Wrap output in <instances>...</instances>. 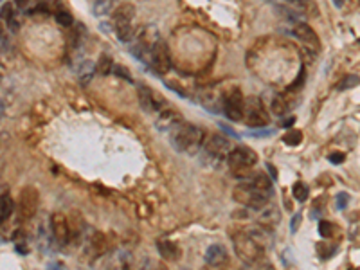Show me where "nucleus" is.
<instances>
[{
	"mask_svg": "<svg viewBox=\"0 0 360 270\" xmlns=\"http://www.w3.org/2000/svg\"><path fill=\"white\" fill-rule=\"evenodd\" d=\"M261 211V215H259V218H257V222H259V225H263V227H276V223L279 222V213H277V209L276 207H272V206H269V207H263V209H259Z\"/></svg>",
	"mask_w": 360,
	"mask_h": 270,
	"instance_id": "f3484780",
	"label": "nucleus"
},
{
	"mask_svg": "<svg viewBox=\"0 0 360 270\" xmlns=\"http://www.w3.org/2000/svg\"><path fill=\"white\" fill-rule=\"evenodd\" d=\"M114 74L119 76V78H124L126 81H132V74L128 72V69L121 67V65H115V67H114Z\"/></svg>",
	"mask_w": 360,
	"mask_h": 270,
	"instance_id": "2f4dec72",
	"label": "nucleus"
},
{
	"mask_svg": "<svg viewBox=\"0 0 360 270\" xmlns=\"http://www.w3.org/2000/svg\"><path fill=\"white\" fill-rule=\"evenodd\" d=\"M319 234L322 238H333L335 236V225L332 222H328V220H321L319 222Z\"/></svg>",
	"mask_w": 360,
	"mask_h": 270,
	"instance_id": "cd10ccee",
	"label": "nucleus"
},
{
	"mask_svg": "<svg viewBox=\"0 0 360 270\" xmlns=\"http://www.w3.org/2000/svg\"><path fill=\"white\" fill-rule=\"evenodd\" d=\"M233 245H234V252L243 263L247 265H254L265 254V247L261 243H257L252 236L247 232V230H242V232H236L233 236Z\"/></svg>",
	"mask_w": 360,
	"mask_h": 270,
	"instance_id": "f03ea898",
	"label": "nucleus"
},
{
	"mask_svg": "<svg viewBox=\"0 0 360 270\" xmlns=\"http://www.w3.org/2000/svg\"><path fill=\"white\" fill-rule=\"evenodd\" d=\"M292 191H293V198H296L297 202H305V200L308 198V187H306V184L296 182Z\"/></svg>",
	"mask_w": 360,
	"mask_h": 270,
	"instance_id": "a878e982",
	"label": "nucleus"
},
{
	"mask_svg": "<svg viewBox=\"0 0 360 270\" xmlns=\"http://www.w3.org/2000/svg\"><path fill=\"white\" fill-rule=\"evenodd\" d=\"M283 143L288 146H299L303 143V131L301 130H290L283 135Z\"/></svg>",
	"mask_w": 360,
	"mask_h": 270,
	"instance_id": "b1692460",
	"label": "nucleus"
},
{
	"mask_svg": "<svg viewBox=\"0 0 360 270\" xmlns=\"http://www.w3.org/2000/svg\"><path fill=\"white\" fill-rule=\"evenodd\" d=\"M333 2H335L337 8H341V6H342V0H333Z\"/></svg>",
	"mask_w": 360,
	"mask_h": 270,
	"instance_id": "37998d69",
	"label": "nucleus"
},
{
	"mask_svg": "<svg viewBox=\"0 0 360 270\" xmlns=\"http://www.w3.org/2000/svg\"><path fill=\"white\" fill-rule=\"evenodd\" d=\"M272 133V128H256V130H252V137H269Z\"/></svg>",
	"mask_w": 360,
	"mask_h": 270,
	"instance_id": "473e14b6",
	"label": "nucleus"
},
{
	"mask_svg": "<svg viewBox=\"0 0 360 270\" xmlns=\"http://www.w3.org/2000/svg\"><path fill=\"white\" fill-rule=\"evenodd\" d=\"M249 182L252 184V186H256L257 189L272 193V179H270V175H267V173H256L254 177H250Z\"/></svg>",
	"mask_w": 360,
	"mask_h": 270,
	"instance_id": "aec40b11",
	"label": "nucleus"
},
{
	"mask_svg": "<svg viewBox=\"0 0 360 270\" xmlns=\"http://www.w3.org/2000/svg\"><path fill=\"white\" fill-rule=\"evenodd\" d=\"M293 35H296V38H299L301 42H305L306 45H310V49H313L315 52L321 49L319 36H317L315 31H313L308 24H305V22H297V24H293Z\"/></svg>",
	"mask_w": 360,
	"mask_h": 270,
	"instance_id": "4468645a",
	"label": "nucleus"
},
{
	"mask_svg": "<svg viewBox=\"0 0 360 270\" xmlns=\"http://www.w3.org/2000/svg\"><path fill=\"white\" fill-rule=\"evenodd\" d=\"M13 16H15V11H13V6L8 2V4L2 6V20H4L6 24H8V22L11 20Z\"/></svg>",
	"mask_w": 360,
	"mask_h": 270,
	"instance_id": "7c9ffc66",
	"label": "nucleus"
},
{
	"mask_svg": "<svg viewBox=\"0 0 360 270\" xmlns=\"http://www.w3.org/2000/svg\"><path fill=\"white\" fill-rule=\"evenodd\" d=\"M54 18H56V22H58L59 25H63V27H71V25L74 24L72 15L69 11H63V9H59V11L54 15Z\"/></svg>",
	"mask_w": 360,
	"mask_h": 270,
	"instance_id": "c85d7f7f",
	"label": "nucleus"
},
{
	"mask_svg": "<svg viewBox=\"0 0 360 270\" xmlns=\"http://www.w3.org/2000/svg\"><path fill=\"white\" fill-rule=\"evenodd\" d=\"M13 209H15V204H13L11 195L8 191H4L0 196V218H2V222H8V218L13 215Z\"/></svg>",
	"mask_w": 360,
	"mask_h": 270,
	"instance_id": "6ab92c4d",
	"label": "nucleus"
},
{
	"mask_svg": "<svg viewBox=\"0 0 360 270\" xmlns=\"http://www.w3.org/2000/svg\"><path fill=\"white\" fill-rule=\"evenodd\" d=\"M160 270H168V268H160Z\"/></svg>",
	"mask_w": 360,
	"mask_h": 270,
	"instance_id": "c03bdc74",
	"label": "nucleus"
},
{
	"mask_svg": "<svg viewBox=\"0 0 360 270\" xmlns=\"http://www.w3.org/2000/svg\"><path fill=\"white\" fill-rule=\"evenodd\" d=\"M182 123V115L178 114L173 108H164L160 114H158L157 121H155V126H157L158 131H168L170 133L175 126Z\"/></svg>",
	"mask_w": 360,
	"mask_h": 270,
	"instance_id": "ddd939ff",
	"label": "nucleus"
},
{
	"mask_svg": "<svg viewBox=\"0 0 360 270\" xmlns=\"http://www.w3.org/2000/svg\"><path fill=\"white\" fill-rule=\"evenodd\" d=\"M134 18H135V9L132 4H123L119 6L112 15V22H114L115 35L117 40L128 44L135 38V27H134Z\"/></svg>",
	"mask_w": 360,
	"mask_h": 270,
	"instance_id": "39448f33",
	"label": "nucleus"
},
{
	"mask_svg": "<svg viewBox=\"0 0 360 270\" xmlns=\"http://www.w3.org/2000/svg\"><path fill=\"white\" fill-rule=\"evenodd\" d=\"M95 67H97V72L101 76H108L110 72H114V61H112V58L108 54H101L99 56L97 63H95Z\"/></svg>",
	"mask_w": 360,
	"mask_h": 270,
	"instance_id": "4be33fe9",
	"label": "nucleus"
},
{
	"mask_svg": "<svg viewBox=\"0 0 360 270\" xmlns=\"http://www.w3.org/2000/svg\"><path fill=\"white\" fill-rule=\"evenodd\" d=\"M270 195H272V193L263 191V189H257V187L252 186L249 180H245V182H242V184H238V186L234 187V191H233L234 202H238L240 206H243V207L257 209V211L263 209V207L267 206Z\"/></svg>",
	"mask_w": 360,
	"mask_h": 270,
	"instance_id": "7ed1b4c3",
	"label": "nucleus"
},
{
	"mask_svg": "<svg viewBox=\"0 0 360 270\" xmlns=\"http://www.w3.org/2000/svg\"><path fill=\"white\" fill-rule=\"evenodd\" d=\"M243 103H245V97L242 95L240 88H233V90L225 92L223 95V114L229 121H243Z\"/></svg>",
	"mask_w": 360,
	"mask_h": 270,
	"instance_id": "6e6552de",
	"label": "nucleus"
},
{
	"mask_svg": "<svg viewBox=\"0 0 360 270\" xmlns=\"http://www.w3.org/2000/svg\"><path fill=\"white\" fill-rule=\"evenodd\" d=\"M293 123H296V117H288V119H285V121H283V123H281V126H283V128H288V126H292Z\"/></svg>",
	"mask_w": 360,
	"mask_h": 270,
	"instance_id": "ea45409f",
	"label": "nucleus"
},
{
	"mask_svg": "<svg viewBox=\"0 0 360 270\" xmlns=\"http://www.w3.org/2000/svg\"><path fill=\"white\" fill-rule=\"evenodd\" d=\"M38 204H40V193L36 187H24L20 191L18 195V215L20 218L24 220H31L32 216L36 215L38 211Z\"/></svg>",
	"mask_w": 360,
	"mask_h": 270,
	"instance_id": "1a4fd4ad",
	"label": "nucleus"
},
{
	"mask_svg": "<svg viewBox=\"0 0 360 270\" xmlns=\"http://www.w3.org/2000/svg\"><path fill=\"white\" fill-rule=\"evenodd\" d=\"M299 223H301V213H297V215H293L292 223H290V230H292V232H296V230L299 229Z\"/></svg>",
	"mask_w": 360,
	"mask_h": 270,
	"instance_id": "e433bc0d",
	"label": "nucleus"
},
{
	"mask_svg": "<svg viewBox=\"0 0 360 270\" xmlns=\"http://www.w3.org/2000/svg\"><path fill=\"white\" fill-rule=\"evenodd\" d=\"M171 69V56L170 49H168L166 42L158 40L155 44L153 51H151V60H150V71H153V74L164 76L168 74Z\"/></svg>",
	"mask_w": 360,
	"mask_h": 270,
	"instance_id": "9d476101",
	"label": "nucleus"
},
{
	"mask_svg": "<svg viewBox=\"0 0 360 270\" xmlns=\"http://www.w3.org/2000/svg\"><path fill=\"white\" fill-rule=\"evenodd\" d=\"M360 83V78L356 74H349V76H344L339 83H337V90L339 92H344V90H349V88H355L356 85Z\"/></svg>",
	"mask_w": 360,
	"mask_h": 270,
	"instance_id": "5701e85b",
	"label": "nucleus"
},
{
	"mask_svg": "<svg viewBox=\"0 0 360 270\" xmlns=\"http://www.w3.org/2000/svg\"><path fill=\"white\" fill-rule=\"evenodd\" d=\"M112 4H114V0H94V15H107L112 9Z\"/></svg>",
	"mask_w": 360,
	"mask_h": 270,
	"instance_id": "bb28decb",
	"label": "nucleus"
},
{
	"mask_svg": "<svg viewBox=\"0 0 360 270\" xmlns=\"http://www.w3.org/2000/svg\"><path fill=\"white\" fill-rule=\"evenodd\" d=\"M49 270H67V268H65L61 263H52V265L49 266Z\"/></svg>",
	"mask_w": 360,
	"mask_h": 270,
	"instance_id": "a19ab883",
	"label": "nucleus"
},
{
	"mask_svg": "<svg viewBox=\"0 0 360 270\" xmlns=\"http://www.w3.org/2000/svg\"><path fill=\"white\" fill-rule=\"evenodd\" d=\"M206 261H207V265H211V266H222L223 263L227 261L225 247L218 245V243L211 245L209 249L206 250Z\"/></svg>",
	"mask_w": 360,
	"mask_h": 270,
	"instance_id": "dca6fc26",
	"label": "nucleus"
},
{
	"mask_svg": "<svg viewBox=\"0 0 360 270\" xmlns=\"http://www.w3.org/2000/svg\"><path fill=\"white\" fill-rule=\"evenodd\" d=\"M220 126H222V128H223V131H227V133H229V135H236V131H234L233 128H229V126H223V124H220Z\"/></svg>",
	"mask_w": 360,
	"mask_h": 270,
	"instance_id": "79ce46f5",
	"label": "nucleus"
},
{
	"mask_svg": "<svg viewBox=\"0 0 360 270\" xmlns=\"http://www.w3.org/2000/svg\"><path fill=\"white\" fill-rule=\"evenodd\" d=\"M139 103L144 112H157L166 108V101L153 88L144 87V85H139Z\"/></svg>",
	"mask_w": 360,
	"mask_h": 270,
	"instance_id": "f8f14e48",
	"label": "nucleus"
},
{
	"mask_svg": "<svg viewBox=\"0 0 360 270\" xmlns=\"http://www.w3.org/2000/svg\"><path fill=\"white\" fill-rule=\"evenodd\" d=\"M267 170H269V173H270V179L276 180V179H277V171H276V167H274L272 164H267Z\"/></svg>",
	"mask_w": 360,
	"mask_h": 270,
	"instance_id": "58836bf2",
	"label": "nucleus"
},
{
	"mask_svg": "<svg viewBox=\"0 0 360 270\" xmlns=\"http://www.w3.org/2000/svg\"><path fill=\"white\" fill-rule=\"evenodd\" d=\"M348 202H349L348 193H339V196H337V206H339V209H346Z\"/></svg>",
	"mask_w": 360,
	"mask_h": 270,
	"instance_id": "72a5a7b5",
	"label": "nucleus"
},
{
	"mask_svg": "<svg viewBox=\"0 0 360 270\" xmlns=\"http://www.w3.org/2000/svg\"><path fill=\"white\" fill-rule=\"evenodd\" d=\"M170 143L178 153L194 155L204 148L206 133L200 126H194L189 123H180L170 131Z\"/></svg>",
	"mask_w": 360,
	"mask_h": 270,
	"instance_id": "f257e3e1",
	"label": "nucleus"
},
{
	"mask_svg": "<svg viewBox=\"0 0 360 270\" xmlns=\"http://www.w3.org/2000/svg\"><path fill=\"white\" fill-rule=\"evenodd\" d=\"M286 2H290V4H293L296 8L303 9V11H306V13L312 9L313 15H317V8H315V2H313V0H286Z\"/></svg>",
	"mask_w": 360,
	"mask_h": 270,
	"instance_id": "c756f323",
	"label": "nucleus"
},
{
	"mask_svg": "<svg viewBox=\"0 0 360 270\" xmlns=\"http://www.w3.org/2000/svg\"><path fill=\"white\" fill-rule=\"evenodd\" d=\"M227 162H229L233 175H236L238 179H250V171L257 164V155L256 151L250 150V148L236 146L231 151Z\"/></svg>",
	"mask_w": 360,
	"mask_h": 270,
	"instance_id": "20e7f679",
	"label": "nucleus"
},
{
	"mask_svg": "<svg viewBox=\"0 0 360 270\" xmlns=\"http://www.w3.org/2000/svg\"><path fill=\"white\" fill-rule=\"evenodd\" d=\"M344 159H346V155L344 153H339V151H337V153H330L328 155V160L332 164H341V162H344Z\"/></svg>",
	"mask_w": 360,
	"mask_h": 270,
	"instance_id": "f704fd0d",
	"label": "nucleus"
},
{
	"mask_svg": "<svg viewBox=\"0 0 360 270\" xmlns=\"http://www.w3.org/2000/svg\"><path fill=\"white\" fill-rule=\"evenodd\" d=\"M95 71H97V67H95L94 61H88V60L81 61V63H79V67H78L79 83L87 85L88 81H90L92 78H94V72H95Z\"/></svg>",
	"mask_w": 360,
	"mask_h": 270,
	"instance_id": "a211bd4d",
	"label": "nucleus"
},
{
	"mask_svg": "<svg viewBox=\"0 0 360 270\" xmlns=\"http://www.w3.org/2000/svg\"><path fill=\"white\" fill-rule=\"evenodd\" d=\"M29 2H31V0H15V4L18 9H25L29 6Z\"/></svg>",
	"mask_w": 360,
	"mask_h": 270,
	"instance_id": "4c0bfd02",
	"label": "nucleus"
},
{
	"mask_svg": "<svg viewBox=\"0 0 360 270\" xmlns=\"http://www.w3.org/2000/svg\"><path fill=\"white\" fill-rule=\"evenodd\" d=\"M249 266H250L249 270H276L272 263H269V261H267V263H259V265H257V263H254V265H249Z\"/></svg>",
	"mask_w": 360,
	"mask_h": 270,
	"instance_id": "c9c22d12",
	"label": "nucleus"
},
{
	"mask_svg": "<svg viewBox=\"0 0 360 270\" xmlns=\"http://www.w3.org/2000/svg\"><path fill=\"white\" fill-rule=\"evenodd\" d=\"M243 121L252 130L256 128H267L269 124V112L259 97H245L243 103Z\"/></svg>",
	"mask_w": 360,
	"mask_h": 270,
	"instance_id": "423d86ee",
	"label": "nucleus"
},
{
	"mask_svg": "<svg viewBox=\"0 0 360 270\" xmlns=\"http://www.w3.org/2000/svg\"><path fill=\"white\" fill-rule=\"evenodd\" d=\"M90 249H92V252H94V256H99V254H103V252H107V238H105V234H101V232H94V234L90 236Z\"/></svg>",
	"mask_w": 360,
	"mask_h": 270,
	"instance_id": "412c9836",
	"label": "nucleus"
},
{
	"mask_svg": "<svg viewBox=\"0 0 360 270\" xmlns=\"http://www.w3.org/2000/svg\"><path fill=\"white\" fill-rule=\"evenodd\" d=\"M270 107H272V112H274L276 115H285L286 112H288V103H286V101L283 99L281 95H276Z\"/></svg>",
	"mask_w": 360,
	"mask_h": 270,
	"instance_id": "393cba45",
	"label": "nucleus"
},
{
	"mask_svg": "<svg viewBox=\"0 0 360 270\" xmlns=\"http://www.w3.org/2000/svg\"><path fill=\"white\" fill-rule=\"evenodd\" d=\"M51 229H52V238L59 247H65L72 238L71 223H69L67 216L63 213H54L51 216Z\"/></svg>",
	"mask_w": 360,
	"mask_h": 270,
	"instance_id": "9b49d317",
	"label": "nucleus"
},
{
	"mask_svg": "<svg viewBox=\"0 0 360 270\" xmlns=\"http://www.w3.org/2000/svg\"><path fill=\"white\" fill-rule=\"evenodd\" d=\"M157 250L158 254L162 256L166 261H177L178 258H180V249H178V245L175 242H171V240H158L157 242Z\"/></svg>",
	"mask_w": 360,
	"mask_h": 270,
	"instance_id": "2eb2a0df",
	"label": "nucleus"
},
{
	"mask_svg": "<svg viewBox=\"0 0 360 270\" xmlns=\"http://www.w3.org/2000/svg\"><path fill=\"white\" fill-rule=\"evenodd\" d=\"M204 155L211 162H222V160L229 159L231 151H233V144L227 137L220 133H211L204 143Z\"/></svg>",
	"mask_w": 360,
	"mask_h": 270,
	"instance_id": "0eeeda50",
	"label": "nucleus"
}]
</instances>
